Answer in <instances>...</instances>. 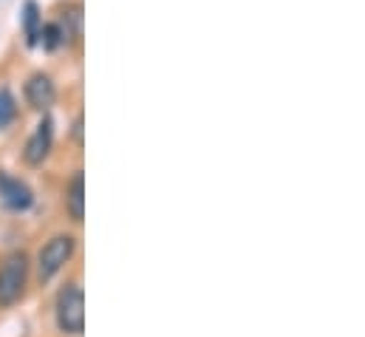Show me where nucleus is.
<instances>
[{
	"instance_id": "1",
	"label": "nucleus",
	"mask_w": 365,
	"mask_h": 337,
	"mask_svg": "<svg viewBox=\"0 0 365 337\" xmlns=\"http://www.w3.org/2000/svg\"><path fill=\"white\" fill-rule=\"evenodd\" d=\"M80 253V236L71 230H60L54 236H48L40 250L31 258V281L37 286H48L54 283Z\"/></svg>"
},
{
	"instance_id": "2",
	"label": "nucleus",
	"mask_w": 365,
	"mask_h": 337,
	"mask_svg": "<svg viewBox=\"0 0 365 337\" xmlns=\"http://www.w3.org/2000/svg\"><path fill=\"white\" fill-rule=\"evenodd\" d=\"M54 329L63 337H83L86 332V292L80 278H68L60 283L51 303Z\"/></svg>"
},
{
	"instance_id": "3",
	"label": "nucleus",
	"mask_w": 365,
	"mask_h": 337,
	"mask_svg": "<svg viewBox=\"0 0 365 337\" xmlns=\"http://www.w3.org/2000/svg\"><path fill=\"white\" fill-rule=\"evenodd\" d=\"M31 255L26 250H11L0 258V312L14 309L26 301L31 286Z\"/></svg>"
},
{
	"instance_id": "4",
	"label": "nucleus",
	"mask_w": 365,
	"mask_h": 337,
	"mask_svg": "<svg viewBox=\"0 0 365 337\" xmlns=\"http://www.w3.org/2000/svg\"><path fill=\"white\" fill-rule=\"evenodd\" d=\"M54 142H57V125H54L51 111H46V114H40V122L34 125V131L29 134V139L23 142L20 162L29 170L43 168L51 159V154H54Z\"/></svg>"
},
{
	"instance_id": "5",
	"label": "nucleus",
	"mask_w": 365,
	"mask_h": 337,
	"mask_svg": "<svg viewBox=\"0 0 365 337\" xmlns=\"http://www.w3.org/2000/svg\"><path fill=\"white\" fill-rule=\"evenodd\" d=\"M23 102L29 111L34 114H46L57 105V96H60V88H57V80L48 74V71H31L26 80H23Z\"/></svg>"
},
{
	"instance_id": "6",
	"label": "nucleus",
	"mask_w": 365,
	"mask_h": 337,
	"mask_svg": "<svg viewBox=\"0 0 365 337\" xmlns=\"http://www.w3.org/2000/svg\"><path fill=\"white\" fill-rule=\"evenodd\" d=\"M0 204L9 210V213H29L34 207V190L14 173L9 170H0Z\"/></svg>"
},
{
	"instance_id": "7",
	"label": "nucleus",
	"mask_w": 365,
	"mask_h": 337,
	"mask_svg": "<svg viewBox=\"0 0 365 337\" xmlns=\"http://www.w3.org/2000/svg\"><path fill=\"white\" fill-rule=\"evenodd\" d=\"M63 213L74 227L86 221V170L77 168L63 184Z\"/></svg>"
},
{
	"instance_id": "8",
	"label": "nucleus",
	"mask_w": 365,
	"mask_h": 337,
	"mask_svg": "<svg viewBox=\"0 0 365 337\" xmlns=\"http://www.w3.org/2000/svg\"><path fill=\"white\" fill-rule=\"evenodd\" d=\"M57 26L63 31V49H80L83 46V26H86V17H83V3L80 0H66L57 11Z\"/></svg>"
},
{
	"instance_id": "9",
	"label": "nucleus",
	"mask_w": 365,
	"mask_h": 337,
	"mask_svg": "<svg viewBox=\"0 0 365 337\" xmlns=\"http://www.w3.org/2000/svg\"><path fill=\"white\" fill-rule=\"evenodd\" d=\"M40 26H43V9H40V3L37 0H23L20 29H23L26 49H37V43H40Z\"/></svg>"
},
{
	"instance_id": "10",
	"label": "nucleus",
	"mask_w": 365,
	"mask_h": 337,
	"mask_svg": "<svg viewBox=\"0 0 365 337\" xmlns=\"http://www.w3.org/2000/svg\"><path fill=\"white\" fill-rule=\"evenodd\" d=\"M20 116V105H17V96L11 94L9 85H0V134L9 131Z\"/></svg>"
},
{
	"instance_id": "11",
	"label": "nucleus",
	"mask_w": 365,
	"mask_h": 337,
	"mask_svg": "<svg viewBox=\"0 0 365 337\" xmlns=\"http://www.w3.org/2000/svg\"><path fill=\"white\" fill-rule=\"evenodd\" d=\"M37 46H43L46 54H54V51L63 49V31H60V26H57L54 17L51 20H43V26H40V43Z\"/></svg>"
},
{
	"instance_id": "12",
	"label": "nucleus",
	"mask_w": 365,
	"mask_h": 337,
	"mask_svg": "<svg viewBox=\"0 0 365 337\" xmlns=\"http://www.w3.org/2000/svg\"><path fill=\"white\" fill-rule=\"evenodd\" d=\"M83 134H86V119H83V114H77L74 122H71V131H68V136L77 148H83Z\"/></svg>"
}]
</instances>
